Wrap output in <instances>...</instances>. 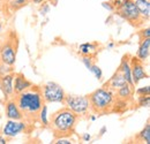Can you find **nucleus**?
<instances>
[{
    "label": "nucleus",
    "instance_id": "nucleus-13",
    "mask_svg": "<svg viewBox=\"0 0 150 144\" xmlns=\"http://www.w3.org/2000/svg\"><path fill=\"white\" fill-rule=\"evenodd\" d=\"M125 84H127V81L125 80V77L121 74V72L118 71V72L114 73V75L110 78V81L106 83L105 87H108L109 89H111L112 91H115L118 90L119 88H121L122 85H125Z\"/></svg>",
    "mask_w": 150,
    "mask_h": 144
},
{
    "label": "nucleus",
    "instance_id": "nucleus-24",
    "mask_svg": "<svg viewBox=\"0 0 150 144\" xmlns=\"http://www.w3.org/2000/svg\"><path fill=\"white\" fill-rule=\"evenodd\" d=\"M89 71L93 73V74H94V75L96 76V77H97V78H98V80H100V78H102V76H103V73H102L100 68H99L97 65H94V64H93V66H91V68H90Z\"/></svg>",
    "mask_w": 150,
    "mask_h": 144
},
{
    "label": "nucleus",
    "instance_id": "nucleus-8",
    "mask_svg": "<svg viewBox=\"0 0 150 144\" xmlns=\"http://www.w3.org/2000/svg\"><path fill=\"white\" fill-rule=\"evenodd\" d=\"M30 126L31 125L24 120H8L2 127L1 133L6 138H13L22 133H27Z\"/></svg>",
    "mask_w": 150,
    "mask_h": 144
},
{
    "label": "nucleus",
    "instance_id": "nucleus-10",
    "mask_svg": "<svg viewBox=\"0 0 150 144\" xmlns=\"http://www.w3.org/2000/svg\"><path fill=\"white\" fill-rule=\"evenodd\" d=\"M13 81H14V73H9L0 76V90L2 91L6 99L14 97Z\"/></svg>",
    "mask_w": 150,
    "mask_h": 144
},
{
    "label": "nucleus",
    "instance_id": "nucleus-11",
    "mask_svg": "<svg viewBox=\"0 0 150 144\" xmlns=\"http://www.w3.org/2000/svg\"><path fill=\"white\" fill-rule=\"evenodd\" d=\"M5 113L8 120H23V115L20 107L18 106L14 97L6 99L5 103Z\"/></svg>",
    "mask_w": 150,
    "mask_h": 144
},
{
    "label": "nucleus",
    "instance_id": "nucleus-20",
    "mask_svg": "<svg viewBox=\"0 0 150 144\" xmlns=\"http://www.w3.org/2000/svg\"><path fill=\"white\" fill-rule=\"evenodd\" d=\"M80 52L83 54V55H89L90 53H93L95 50H96V46L93 44H82L80 47H79Z\"/></svg>",
    "mask_w": 150,
    "mask_h": 144
},
{
    "label": "nucleus",
    "instance_id": "nucleus-27",
    "mask_svg": "<svg viewBox=\"0 0 150 144\" xmlns=\"http://www.w3.org/2000/svg\"><path fill=\"white\" fill-rule=\"evenodd\" d=\"M56 144H71L72 142L69 140H67L66 137H59V138H56Z\"/></svg>",
    "mask_w": 150,
    "mask_h": 144
},
{
    "label": "nucleus",
    "instance_id": "nucleus-17",
    "mask_svg": "<svg viewBox=\"0 0 150 144\" xmlns=\"http://www.w3.org/2000/svg\"><path fill=\"white\" fill-rule=\"evenodd\" d=\"M134 4L144 20H149L150 16V0H134Z\"/></svg>",
    "mask_w": 150,
    "mask_h": 144
},
{
    "label": "nucleus",
    "instance_id": "nucleus-2",
    "mask_svg": "<svg viewBox=\"0 0 150 144\" xmlns=\"http://www.w3.org/2000/svg\"><path fill=\"white\" fill-rule=\"evenodd\" d=\"M77 115L72 112L69 108L64 107L52 115L50 126L53 130V135L56 138L59 137H68L74 134L75 126L77 122Z\"/></svg>",
    "mask_w": 150,
    "mask_h": 144
},
{
    "label": "nucleus",
    "instance_id": "nucleus-19",
    "mask_svg": "<svg viewBox=\"0 0 150 144\" xmlns=\"http://www.w3.org/2000/svg\"><path fill=\"white\" fill-rule=\"evenodd\" d=\"M38 120L40 121V124L43 126H49V124H50V121L47 119V106L45 104L43 105V107L40 108V111L38 113Z\"/></svg>",
    "mask_w": 150,
    "mask_h": 144
},
{
    "label": "nucleus",
    "instance_id": "nucleus-9",
    "mask_svg": "<svg viewBox=\"0 0 150 144\" xmlns=\"http://www.w3.org/2000/svg\"><path fill=\"white\" fill-rule=\"evenodd\" d=\"M129 64H131L132 78H133L134 85L137 84L140 81H142L144 78H148V74L146 73L143 61H141L136 56H133L131 60H129Z\"/></svg>",
    "mask_w": 150,
    "mask_h": 144
},
{
    "label": "nucleus",
    "instance_id": "nucleus-22",
    "mask_svg": "<svg viewBox=\"0 0 150 144\" xmlns=\"http://www.w3.org/2000/svg\"><path fill=\"white\" fill-rule=\"evenodd\" d=\"M9 73H12V66H8V65L0 61V76L9 74Z\"/></svg>",
    "mask_w": 150,
    "mask_h": 144
},
{
    "label": "nucleus",
    "instance_id": "nucleus-21",
    "mask_svg": "<svg viewBox=\"0 0 150 144\" xmlns=\"http://www.w3.org/2000/svg\"><path fill=\"white\" fill-rule=\"evenodd\" d=\"M30 0H11L9 1V5L13 7V8H20V7H22V6H24L25 4H28Z\"/></svg>",
    "mask_w": 150,
    "mask_h": 144
},
{
    "label": "nucleus",
    "instance_id": "nucleus-15",
    "mask_svg": "<svg viewBox=\"0 0 150 144\" xmlns=\"http://www.w3.org/2000/svg\"><path fill=\"white\" fill-rule=\"evenodd\" d=\"M133 93H134V88H133V85L128 84V83L125 84V85H122L118 90L114 91L115 98L122 99V100H127V102L133 98Z\"/></svg>",
    "mask_w": 150,
    "mask_h": 144
},
{
    "label": "nucleus",
    "instance_id": "nucleus-12",
    "mask_svg": "<svg viewBox=\"0 0 150 144\" xmlns=\"http://www.w3.org/2000/svg\"><path fill=\"white\" fill-rule=\"evenodd\" d=\"M33 84L27 80V77L22 74L18 73L14 74V81H13V89H14V95H18L22 91L27 90L28 88H30Z\"/></svg>",
    "mask_w": 150,
    "mask_h": 144
},
{
    "label": "nucleus",
    "instance_id": "nucleus-6",
    "mask_svg": "<svg viewBox=\"0 0 150 144\" xmlns=\"http://www.w3.org/2000/svg\"><path fill=\"white\" fill-rule=\"evenodd\" d=\"M42 91V97L45 104L49 103H62L66 93L64 89L56 82H49L43 88H40Z\"/></svg>",
    "mask_w": 150,
    "mask_h": 144
},
{
    "label": "nucleus",
    "instance_id": "nucleus-30",
    "mask_svg": "<svg viewBox=\"0 0 150 144\" xmlns=\"http://www.w3.org/2000/svg\"><path fill=\"white\" fill-rule=\"evenodd\" d=\"M43 1H45V0H34V2H36V4H40Z\"/></svg>",
    "mask_w": 150,
    "mask_h": 144
},
{
    "label": "nucleus",
    "instance_id": "nucleus-26",
    "mask_svg": "<svg viewBox=\"0 0 150 144\" xmlns=\"http://www.w3.org/2000/svg\"><path fill=\"white\" fill-rule=\"evenodd\" d=\"M140 37H141V40H142V39H146V38H149L150 37L149 28H146V29L141 30V31H140Z\"/></svg>",
    "mask_w": 150,
    "mask_h": 144
},
{
    "label": "nucleus",
    "instance_id": "nucleus-7",
    "mask_svg": "<svg viewBox=\"0 0 150 144\" xmlns=\"http://www.w3.org/2000/svg\"><path fill=\"white\" fill-rule=\"evenodd\" d=\"M16 47L18 42L15 38L6 40L0 47V61L8 66H14L16 61Z\"/></svg>",
    "mask_w": 150,
    "mask_h": 144
},
{
    "label": "nucleus",
    "instance_id": "nucleus-3",
    "mask_svg": "<svg viewBox=\"0 0 150 144\" xmlns=\"http://www.w3.org/2000/svg\"><path fill=\"white\" fill-rule=\"evenodd\" d=\"M90 112L95 114H105L112 112L113 104L115 100L114 91L104 85V88H99L88 96Z\"/></svg>",
    "mask_w": 150,
    "mask_h": 144
},
{
    "label": "nucleus",
    "instance_id": "nucleus-28",
    "mask_svg": "<svg viewBox=\"0 0 150 144\" xmlns=\"http://www.w3.org/2000/svg\"><path fill=\"white\" fill-rule=\"evenodd\" d=\"M6 143H7L6 137H5L2 134H0V144H6Z\"/></svg>",
    "mask_w": 150,
    "mask_h": 144
},
{
    "label": "nucleus",
    "instance_id": "nucleus-16",
    "mask_svg": "<svg viewBox=\"0 0 150 144\" xmlns=\"http://www.w3.org/2000/svg\"><path fill=\"white\" fill-rule=\"evenodd\" d=\"M149 53H150V38L142 39L141 43H140L137 53H136V58L144 62V60H147L149 58Z\"/></svg>",
    "mask_w": 150,
    "mask_h": 144
},
{
    "label": "nucleus",
    "instance_id": "nucleus-29",
    "mask_svg": "<svg viewBox=\"0 0 150 144\" xmlns=\"http://www.w3.org/2000/svg\"><path fill=\"white\" fill-rule=\"evenodd\" d=\"M90 138H91V136L89 134H84L83 135V141H90Z\"/></svg>",
    "mask_w": 150,
    "mask_h": 144
},
{
    "label": "nucleus",
    "instance_id": "nucleus-4",
    "mask_svg": "<svg viewBox=\"0 0 150 144\" xmlns=\"http://www.w3.org/2000/svg\"><path fill=\"white\" fill-rule=\"evenodd\" d=\"M118 13L122 18L129 22L134 27H140L143 24L144 18H142L134 4V0H122L117 6Z\"/></svg>",
    "mask_w": 150,
    "mask_h": 144
},
{
    "label": "nucleus",
    "instance_id": "nucleus-23",
    "mask_svg": "<svg viewBox=\"0 0 150 144\" xmlns=\"http://www.w3.org/2000/svg\"><path fill=\"white\" fill-rule=\"evenodd\" d=\"M150 104L149 96H139V106H146L148 107Z\"/></svg>",
    "mask_w": 150,
    "mask_h": 144
},
{
    "label": "nucleus",
    "instance_id": "nucleus-5",
    "mask_svg": "<svg viewBox=\"0 0 150 144\" xmlns=\"http://www.w3.org/2000/svg\"><path fill=\"white\" fill-rule=\"evenodd\" d=\"M66 107L69 108L72 112H74L77 116L87 115L90 112V105L88 96H71L66 95L64 102Z\"/></svg>",
    "mask_w": 150,
    "mask_h": 144
},
{
    "label": "nucleus",
    "instance_id": "nucleus-25",
    "mask_svg": "<svg viewBox=\"0 0 150 144\" xmlns=\"http://www.w3.org/2000/svg\"><path fill=\"white\" fill-rule=\"evenodd\" d=\"M136 93H137L139 96H149L150 95L149 85H147V87H144V88H140L139 90L136 91Z\"/></svg>",
    "mask_w": 150,
    "mask_h": 144
},
{
    "label": "nucleus",
    "instance_id": "nucleus-31",
    "mask_svg": "<svg viewBox=\"0 0 150 144\" xmlns=\"http://www.w3.org/2000/svg\"><path fill=\"white\" fill-rule=\"evenodd\" d=\"M1 32H2V23L0 21V35H1Z\"/></svg>",
    "mask_w": 150,
    "mask_h": 144
},
{
    "label": "nucleus",
    "instance_id": "nucleus-18",
    "mask_svg": "<svg viewBox=\"0 0 150 144\" xmlns=\"http://www.w3.org/2000/svg\"><path fill=\"white\" fill-rule=\"evenodd\" d=\"M139 138L141 140V142L149 144L150 143V124L149 121L147 122L146 127L142 129V131L139 134Z\"/></svg>",
    "mask_w": 150,
    "mask_h": 144
},
{
    "label": "nucleus",
    "instance_id": "nucleus-1",
    "mask_svg": "<svg viewBox=\"0 0 150 144\" xmlns=\"http://www.w3.org/2000/svg\"><path fill=\"white\" fill-rule=\"evenodd\" d=\"M14 99L22 112L24 121L33 125L36 120H38V113L45 104L39 87L31 85L27 90L15 95Z\"/></svg>",
    "mask_w": 150,
    "mask_h": 144
},
{
    "label": "nucleus",
    "instance_id": "nucleus-14",
    "mask_svg": "<svg viewBox=\"0 0 150 144\" xmlns=\"http://www.w3.org/2000/svg\"><path fill=\"white\" fill-rule=\"evenodd\" d=\"M128 56H129V55H126V56H124V59L121 60V64H120L119 71H120V72H121V74L124 75V77H125V80L127 81V83L134 87V83H133V78H132L131 64H129V59H128Z\"/></svg>",
    "mask_w": 150,
    "mask_h": 144
}]
</instances>
